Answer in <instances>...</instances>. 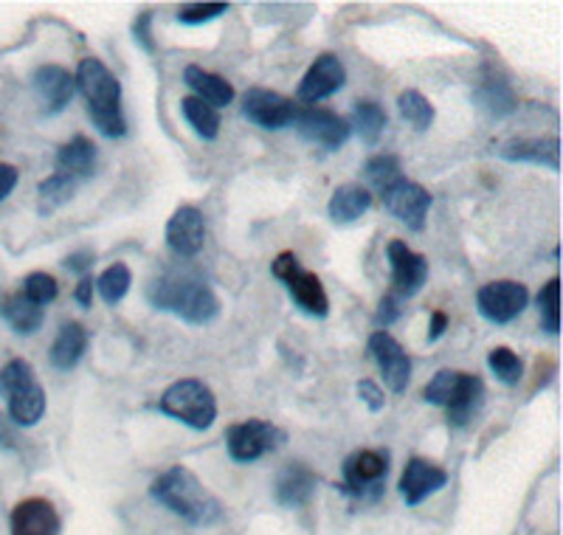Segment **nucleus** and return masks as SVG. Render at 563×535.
I'll list each match as a JSON object with an SVG mask.
<instances>
[{"mask_svg": "<svg viewBox=\"0 0 563 535\" xmlns=\"http://www.w3.org/2000/svg\"><path fill=\"white\" fill-rule=\"evenodd\" d=\"M150 496L192 527H211L223 518V504L189 468L173 466L150 484Z\"/></svg>", "mask_w": 563, "mask_h": 535, "instance_id": "obj_1", "label": "nucleus"}, {"mask_svg": "<svg viewBox=\"0 0 563 535\" xmlns=\"http://www.w3.org/2000/svg\"><path fill=\"white\" fill-rule=\"evenodd\" d=\"M77 90L88 102V116L93 128L108 139H122L128 133V119L122 108V83L113 70L97 57H85L77 68Z\"/></svg>", "mask_w": 563, "mask_h": 535, "instance_id": "obj_2", "label": "nucleus"}, {"mask_svg": "<svg viewBox=\"0 0 563 535\" xmlns=\"http://www.w3.org/2000/svg\"><path fill=\"white\" fill-rule=\"evenodd\" d=\"M147 299L155 310L175 313L180 321L195 327L211 325L220 316V299L206 282L189 274H164L150 282Z\"/></svg>", "mask_w": 563, "mask_h": 535, "instance_id": "obj_3", "label": "nucleus"}, {"mask_svg": "<svg viewBox=\"0 0 563 535\" xmlns=\"http://www.w3.org/2000/svg\"><path fill=\"white\" fill-rule=\"evenodd\" d=\"M422 397L431 406H440L449 412L451 426L462 428L479 415L482 403H485V383L479 375H467L456 370H440L426 389Z\"/></svg>", "mask_w": 563, "mask_h": 535, "instance_id": "obj_4", "label": "nucleus"}, {"mask_svg": "<svg viewBox=\"0 0 563 535\" xmlns=\"http://www.w3.org/2000/svg\"><path fill=\"white\" fill-rule=\"evenodd\" d=\"M155 408L161 415L173 417V421L184 423L195 432H206V428H211V423L218 421V397L209 389V383L198 381V378H184V381H175L173 386L164 389Z\"/></svg>", "mask_w": 563, "mask_h": 535, "instance_id": "obj_5", "label": "nucleus"}, {"mask_svg": "<svg viewBox=\"0 0 563 535\" xmlns=\"http://www.w3.org/2000/svg\"><path fill=\"white\" fill-rule=\"evenodd\" d=\"M391 454L384 448H364L344 459V482L341 493L361 504L378 502L384 496L386 477H389Z\"/></svg>", "mask_w": 563, "mask_h": 535, "instance_id": "obj_6", "label": "nucleus"}, {"mask_svg": "<svg viewBox=\"0 0 563 535\" xmlns=\"http://www.w3.org/2000/svg\"><path fill=\"white\" fill-rule=\"evenodd\" d=\"M271 271L279 282H285L290 299L296 302L301 313H308L313 319H327L330 313V299H327V291L321 285L319 276L313 271H305L299 262V256L294 251H282L274 262H271Z\"/></svg>", "mask_w": 563, "mask_h": 535, "instance_id": "obj_7", "label": "nucleus"}, {"mask_svg": "<svg viewBox=\"0 0 563 535\" xmlns=\"http://www.w3.org/2000/svg\"><path fill=\"white\" fill-rule=\"evenodd\" d=\"M288 443V434L282 432L279 426L268 421H251L234 423V426L225 428V448H229V457L234 462H256V459H263L265 454H274L276 448H282Z\"/></svg>", "mask_w": 563, "mask_h": 535, "instance_id": "obj_8", "label": "nucleus"}, {"mask_svg": "<svg viewBox=\"0 0 563 535\" xmlns=\"http://www.w3.org/2000/svg\"><path fill=\"white\" fill-rule=\"evenodd\" d=\"M294 128L301 141H308V144H313L319 150H327V153H335V150L344 148L352 133L350 121L327 108L296 110Z\"/></svg>", "mask_w": 563, "mask_h": 535, "instance_id": "obj_9", "label": "nucleus"}, {"mask_svg": "<svg viewBox=\"0 0 563 535\" xmlns=\"http://www.w3.org/2000/svg\"><path fill=\"white\" fill-rule=\"evenodd\" d=\"M530 305V291L516 280H496L479 287L476 307L490 325H510Z\"/></svg>", "mask_w": 563, "mask_h": 535, "instance_id": "obj_10", "label": "nucleus"}, {"mask_svg": "<svg viewBox=\"0 0 563 535\" xmlns=\"http://www.w3.org/2000/svg\"><path fill=\"white\" fill-rule=\"evenodd\" d=\"M380 200H384V209L389 211L395 220L409 226L411 231H422L431 204H434L429 189H422L420 184H415V181L409 178H397L395 184L386 186V189L380 192Z\"/></svg>", "mask_w": 563, "mask_h": 535, "instance_id": "obj_11", "label": "nucleus"}, {"mask_svg": "<svg viewBox=\"0 0 563 535\" xmlns=\"http://www.w3.org/2000/svg\"><path fill=\"white\" fill-rule=\"evenodd\" d=\"M386 256L391 268V296L406 302L420 294V287L429 280V260L411 251L404 240H391Z\"/></svg>", "mask_w": 563, "mask_h": 535, "instance_id": "obj_12", "label": "nucleus"}, {"mask_svg": "<svg viewBox=\"0 0 563 535\" xmlns=\"http://www.w3.org/2000/svg\"><path fill=\"white\" fill-rule=\"evenodd\" d=\"M296 110L299 108L294 105V99L268 88H251L243 96V116L263 130L288 128V124H294Z\"/></svg>", "mask_w": 563, "mask_h": 535, "instance_id": "obj_13", "label": "nucleus"}, {"mask_svg": "<svg viewBox=\"0 0 563 535\" xmlns=\"http://www.w3.org/2000/svg\"><path fill=\"white\" fill-rule=\"evenodd\" d=\"M369 352L372 358H375V363L380 367V375H384L386 386H389L395 395L406 392V386H409L411 381V358L409 352L400 347V341L391 338L386 330L372 332Z\"/></svg>", "mask_w": 563, "mask_h": 535, "instance_id": "obj_14", "label": "nucleus"}, {"mask_svg": "<svg viewBox=\"0 0 563 535\" xmlns=\"http://www.w3.org/2000/svg\"><path fill=\"white\" fill-rule=\"evenodd\" d=\"M346 83V68L335 54H321L316 57V63L310 65L308 74L301 77L299 90V102H308L310 108L321 102V99H330L333 94H339Z\"/></svg>", "mask_w": 563, "mask_h": 535, "instance_id": "obj_15", "label": "nucleus"}, {"mask_svg": "<svg viewBox=\"0 0 563 535\" xmlns=\"http://www.w3.org/2000/svg\"><path fill=\"white\" fill-rule=\"evenodd\" d=\"M445 484H449L445 468L422 457H411L404 468V477H400V496L409 507H417L429 496H434L437 491H442Z\"/></svg>", "mask_w": 563, "mask_h": 535, "instance_id": "obj_16", "label": "nucleus"}, {"mask_svg": "<svg viewBox=\"0 0 563 535\" xmlns=\"http://www.w3.org/2000/svg\"><path fill=\"white\" fill-rule=\"evenodd\" d=\"M206 242V220L203 211L195 206H180L167 223V245L184 260H192L203 251Z\"/></svg>", "mask_w": 563, "mask_h": 535, "instance_id": "obj_17", "label": "nucleus"}, {"mask_svg": "<svg viewBox=\"0 0 563 535\" xmlns=\"http://www.w3.org/2000/svg\"><path fill=\"white\" fill-rule=\"evenodd\" d=\"M9 529L12 535H59L63 518L48 499L32 496L14 504Z\"/></svg>", "mask_w": 563, "mask_h": 535, "instance_id": "obj_18", "label": "nucleus"}, {"mask_svg": "<svg viewBox=\"0 0 563 535\" xmlns=\"http://www.w3.org/2000/svg\"><path fill=\"white\" fill-rule=\"evenodd\" d=\"M34 90H37V99L43 105L45 116L63 113L70 105L74 94H77V83H74V74L63 68V65H40L32 77Z\"/></svg>", "mask_w": 563, "mask_h": 535, "instance_id": "obj_19", "label": "nucleus"}, {"mask_svg": "<svg viewBox=\"0 0 563 535\" xmlns=\"http://www.w3.org/2000/svg\"><path fill=\"white\" fill-rule=\"evenodd\" d=\"M316 484H319V477H316L305 462H290V466L282 468L279 477H276L274 496L282 507L296 510L313 499Z\"/></svg>", "mask_w": 563, "mask_h": 535, "instance_id": "obj_20", "label": "nucleus"}, {"mask_svg": "<svg viewBox=\"0 0 563 535\" xmlns=\"http://www.w3.org/2000/svg\"><path fill=\"white\" fill-rule=\"evenodd\" d=\"M496 153H499V159L512 161V164L547 166L550 173H558L561 144H558L555 135H550V139H512L505 141Z\"/></svg>", "mask_w": 563, "mask_h": 535, "instance_id": "obj_21", "label": "nucleus"}, {"mask_svg": "<svg viewBox=\"0 0 563 535\" xmlns=\"http://www.w3.org/2000/svg\"><path fill=\"white\" fill-rule=\"evenodd\" d=\"M99 150L97 144L88 139V135H74L70 141H65L63 148L57 150V159H54V166H57L59 175H68L79 184V181L90 178L93 170H97Z\"/></svg>", "mask_w": 563, "mask_h": 535, "instance_id": "obj_22", "label": "nucleus"}, {"mask_svg": "<svg viewBox=\"0 0 563 535\" xmlns=\"http://www.w3.org/2000/svg\"><path fill=\"white\" fill-rule=\"evenodd\" d=\"M184 83L192 88L195 99L211 105V108H229L234 102V85L229 83L220 74H211V70L200 68V65H186Z\"/></svg>", "mask_w": 563, "mask_h": 535, "instance_id": "obj_23", "label": "nucleus"}, {"mask_svg": "<svg viewBox=\"0 0 563 535\" xmlns=\"http://www.w3.org/2000/svg\"><path fill=\"white\" fill-rule=\"evenodd\" d=\"M85 347H88V330H85L79 321H68V325L59 327L57 338H54L52 352V367L59 372H68L74 370L85 356Z\"/></svg>", "mask_w": 563, "mask_h": 535, "instance_id": "obj_24", "label": "nucleus"}, {"mask_svg": "<svg viewBox=\"0 0 563 535\" xmlns=\"http://www.w3.org/2000/svg\"><path fill=\"white\" fill-rule=\"evenodd\" d=\"M372 206V192L361 184H344L333 192V198H330V217H333V223L346 226V223H355L361 217L369 211Z\"/></svg>", "mask_w": 563, "mask_h": 535, "instance_id": "obj_25", "label": "nucleus"}, {"mask_svg": "<svg viewBox=\"0 0 563 535\" xmlns=\"http://www.w3.org/2000/svg\"><path fill=\"white\" fill-rule=\"evenodd\" d=\"M0 319L7 321L18 336H32L43 327L45 307L29 302L23 294H12L0 299Z\"/></svg>", "mask_w": 563, "mask_h": 535, "instance_id": "obj_26", "label": "nucleus"}, {"mask_svg": "<svg viewBox=\"0 0 563 535\" xmlns=\"http://www.w3.org/2000/svg\"><path fill=\"white\" fill-rule=\"evenodd\" d=\"M474 102L479 105L487 116H493V119H505V116H510L512 110L519 108V99H516L510 85H507L505 79L496 77H487L476 85Z\"/></svg>", "mask_w": 563, "mask_h": 535, "instance_id": "obj_27", "label": "nucleus"}, {"mask_svg": "<svg viewBox=\"0 0 563 535\" xmlns=\"http://www.w3.org/2000/svg\"><path fill=\"white\" fill-rule=\"evenodd\" d=\"M7 403H9V417H12L18 426L23 428L37 426L45 415V389L34 381L29 383V386L12 392V395L7 397Z\"/></svg>", "mask_w": 563, "mask_h": 535, "instance_id": "obj_28", "label": "nucleus"}, {"mask_svg": "<svg viewBox=\"0 0 563 535\" xmlns=\"http://www.w3.org/2000/svg\"><path fill=\"white\" fill-rule=\"evenodd\" d=\"M386 121H389L386 119V110L378 102L364 99V102H355V108H352L350 128H355V133H358V139L364 141L366 148H378V141L384 139Z\"/></svg>", "mask_w": 563, "mask_h": 535, "instance_id": "obj_29", "label": "nucleus"}, {"mask_svg": "<svg viewBox=\"0 0 563 535\" xmlns=\"http://www.w3.org/2000/svg\"><path fill=\"white\" fill-rule=\"evenodd\" d=\"M77 186H79L77 181L68 178V175H59V173H54V175H48L45 181H40V186H37V211L40 215L43 217L54 215L59 206H65L70 198H74V195H77Z\"/></svg>", "mask_w": 563, "mask_h": 535, "instance_id": "obj_30", "label": "nucleus"}, {"mask_svg": "<svg viewBox=\"0 0 563 535\" xmlns=\"http://www.w3.org/2000/svg\"><path fill=\"white\" fill-rule=\"evenodd\" d=\"M180 113H184V119L189 121V128L203 141H214L220 135V113L211 105L200 102L195 96H184L180 99Z\"/></svg>", "mask_w": 563, "mask_h": 535, "instance_id": "obj_31", "label": "nucleus"}, {"mask_svg": "<svg viewBox=\"0 0 563 535\" xmlns=\"http://www.w3.org/2000/svg\"><path fill=\"white\" fill-rule=\"evenodd\" d=\"M130 285H133V274L124 262H113L110 268H104L102 276L97 280V291L104 299V305H119L124 296L130 294Z\"/></svg>", "mask_w": 563, "mask_h": 535, "instance_id": "obj_32", "label": "nucleus"}, {"mask_svg": "<svg viewBox=\"0 0 563 535\" xmlns=\"http://www.w3.org/2000/svg\"><path fill=\"white\" fill-rule=\"evenodd\" d=\"M397 108H400V116H404L415 130H429L431 124H434V105H431V99H426L420 90H404V94L397 96Z\"/></svg>", "mask_w": 563, "mask_h": 535, "instance_id": "obj_33", "label": "nucleus"}, {"mask_svg": "<svg viewBox=\"0 0 563 535\" xmlns=\"http://www.w3.org/2000/svg\"><path fill=\"white\" fill-rule=\"evenodd\" d=\"M397 178H404V173H400V159H397V155L391 153L372 155V159L364 164V181L369 184L366 189H375L378 195L386 189V186L395 184Z\"/></svg>", "mask_w": 563, "mask_h": 535, "instance_id": "obj_34", "label": "nucleus"}, {"mask_svg": "<svg viewBox=\"0 0 563 535\" xmlns=\"http://www.w3.org/2000/svg\"><path fill=\"white\" fill-rule=\"evenodd\" d=\"M487 367L505 386H519V381L525 378V363L510 347H493L487 356Z\"/></svg>", "mask_w": 563, "mask_h": 535, "instance_id": "obj_35", "label": "nucleus"}, {"mask_svg": "<svg viewBox=\"0 0 563 535\" xmlns=\"http://www.w3.org/2000/svg\"><path fill=\"white\" fill-rule=\"evenodd\" d=\"M558 296H561V280L552 276L541 294H538V307H541V327H544L550 336H558L561 330V305H558Z\"/></svg>", "mask_w": 563, "mask_h": 535, "instance_id": "obj_36", "label": "nucleus"}, {"mask_svg": "<svg viewBox=\"0 0 563 535\" xmlns=\"http://www.w3.org/2000/svg\"><path fill=\"white\" fill-rule=\"evenodd\" d=\"M37 381L34 375V367L26 361V358H12V361L0 370V397H9L18 389L29 386V383Z\"/></svg>", "mask_w": 563, "mask_h": 535, "instance_id": "obj_37", "label": "nucleus"}, {"mask_svg": "<svg viewBox=\"0 0 563 535\" xmlns=\"http://www.w3.org/2000/svg\"><path fill=\"white\" fill-rule=\"evenodd\" d=\"M20 294L26 296L29 302H34V305L45 307L57 299L59 285L52 274H45V271H34V274H29L26 280H23V291H20Z\"/></svg>", "mask_w": 563, "mask_h": 535, "instance_id": "obj_38", "label": "nucleus"}, {"mask_svg": "<svg viewBox=\"0 0 563 535\" xmlns=\"http://www.w3.org/2000/svg\"><path fill=\"white\" fill-rule=\"evenodd\" d=\"M225 12H229V3H186V7L178 9V23L200 26V23H209V20L220 18Z\"/></svg>", "mask_w": 563, "mask_h": 535, "instance_id": "obj_39", "label": "nucleus"}, {"mask_svg": "<svg viewBox=\"0 0 563 535\" xmlns=\"http://www.w3.org/2000/svg\"><path fill=\"white\" fill-rule=\"evenodd\" d=\"M133 37L135 43L144 48L147 54L155 52V43H153V12H141L139 18L133 20Z\"/></svg>", "mask_w": 563, "mask_h": 535, "instance_id": "obj_40", "label": "nucleus"}, {"mask_svg": "<svg viewBox=\"0 0 563 535\" xmlns=\"http://www.w3.org/2000/svg\"><path fill=\"white\" fill-rule=\"evenodd\" d=\"M355 392H358V397L366 403V408H369V412H380V408L386 406L384 389H380L375 381H369V378H364V381H358V386H355Z\"/></svg>", "mask_w": 563, "mask_h": 535, "instance_id": "obj_41", "label": "nucleus"}, {"mask_svg": "<svg viewBox=\"0 0 563 535\" xmlns=\"http://www.w3.org/2000/svg\"><path fill=\"white\" fill-rule=\"evenodd\" d=\"M400 313H404V302L397 299V296L386 294L384 299H380L378 316H375V319H378V325L389 327V325H395L397 319H400Z\"/></svg>", "mask_w": 563, "mask_h": 535, "instance_id": "obj_42", "label": "nucleus"}, {"mask_svg": "<svg viewBox=\"0 0 563 535\" xmlns=\"http://www.w3.org/2000/svg\"><path fill=\"white\" fill-rule=\"evenodd\" d=\"M93 251L90 249H82V251H74V254H68L65 256V262L63 265L68 268V271H74V274H82L85 276V271H90V265H93Z\"/></svg>", "mask_w": 563, "mask_h": 535, "instance_id": "obj_43", "label": "nucleus"}, {"mask_svg": "<svg viewBox=\"0 0 563 535\" xmlns=\"http://www.w3.org/2000/svg\"><path fill=\"white\" fill-rule=\"evenodd\" d=\"M18 178H20L18 166L3 164V161H0V204L12 195L14 186H18Z\"/></svg>", "mask_w": 563, "mask_h": 535, "instance_id": "obj_44", "label": "nucleus"}, {"mask_svg": "<svg viewBox=\"0 0 563 535\" xmlns=\"http://www.w3.org/2000/svg\"><path fill=\"white\" fill-rule=\"evenodd\" d=\"M93 291H97V280H93V276L85 274L82 280L77 282V291H74V299H77L79 305H82L85 310H88V307L93 305Z\"/></svg>", "mask_w": 563, "mask_h": 535, "instance_id": "obj_45", "label": "nucleus"}, {"mask_svg": "<svg viewBox=\"0 0 563 535\" xmlns=\"http://www.w3.org/2000/svg\"><path fill=\"white\" fill-rule=\"evenodd\" d=\"M449 330V316L442 310H434L431 313V325H429V345H434V341H440L442 332Z\"/></svg>", "mask_w": 563, "mask_h": 535, "instance_id": "obj_46", "label": "nucleus"}]
</instances>
